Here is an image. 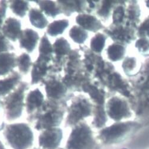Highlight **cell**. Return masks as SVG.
<instances>
[{
  "instance_id": "6da1fadb",
  "label": "cell",
  "mask_w": 149,
  "mask_h": 149,
  "mask_svg": "<svg viewBox=\"0 0 149 149\" xmlns=\"http://www.w3.org/2000/svg\"><path fill=\"white\" fill-rule=\"evenodd\" d=\"M67 108V101L47 99L33 114L27 117V121L34 123V128L37 131L58 127L63 121Z\"/></svg>"
},
{
  "instance_id": "7a4b0ae2",
  "label": "cell",
  "mask_w": 149,
  "mask_h": 149,
  "mask_svg": "<svg viewBox=\"0 0 149 149\" xmlns=\"http://www.w3.org/2000/svg\"><path fill=\"white\" fill-rule=\"evenodd\" d=\"M143 127L136 121L116 122L100 129L96 138L101 148L117 146L127 141Z\"/></svg>"
},
{
  "instance_id": "3957f363",
  "label": "cell",
  "mask_w": 149,
  "mask_h": 149,
  "mask_svg": "<svg viewBox=\"0 0 149 149\" xmlns=\"http://www.w3.org/2000/svg\"><path fill=\"white\" fill-rule=\"evenodd\" d=\"M79 50H72L63 61L65 76L62 82L72 91H82V86L93 80L85 71Z\"/></svg>"
},
{
  "instance_id": "277c9868",
  "label": "cell",
  "mask_w": 149,
  "mask_h": 149,
  "mask_svg": "<svg viewBox=\"0 0 149 149\" xmlns=\"http://www.w3.org/2000/svg\"><path fill=\"white\" fill-rule=\"evenodd\" d=\"M96 80L107 89L111 96L118 93L127 99L132 96V87L128 80L116 71L114 65L110 62L108 63L105 70Z\"/></svg>"
},
{
  "instance_id": "5b68a950",
  "label": "cell",
  "mask_w": 149,
  "mask_h": 149,
  "mask_svg": "<svg viewBox=\"0 0 149 149\" xmlns=\"http://www.w3.org/2000/svg\"><path fill=\"white\" fill-rule=\"evenodd\" d=\"M91 128L85 121H81L72 128L68 139L66 149H101Z\"/></svg>"
},
{
  "instance_id": "8992f818",
  "label": "cell",
  "mask_w": 149,
  "mask_h": 149,
  "mask_svg": "<svg viewBox=\"0 0 149 149\" xmlns=\"http://www.w3.org/2000/svg\"><path fill=\"white\" fill-rule=\"evenodd\" d=\"M3 135L13 149H29L33 144V133L26 123L7 125L4 129Z\"/></svg>"
},
{
  "instance_id": "52a82bcc",
  "label": "cell",
  "mask_w": 149,
  "mask_h": 149,
  "mask_svg": "<svg viewBox=\"0 0 149 149\" xmlns=\"http://www.w3.org/2000/svg\"><path fill=\"white\" fill-rule=\"evenodd\" d=\"M29 88L27 83L21 82L17 88L4 98L3 102L4 112L8 121H14L22 116L25 106L24 103L25 91Z\"/></svg>"
},
{
  "instance_id": "ba28073f",
  "label": "cell",
  "mask_w": 149,
  "mask_h": 149,
  "mask_svg": "<svg viewBox=\"0 0 149 149\" xmlns=\"http://www.w3.org/2000/svg\"><path fill=\"white\" fill-rule=\"evenodd\" d=\"M93 105L83 95L74 96L68 106V116L65 121V127H73L85 118L92 115Z\"/></svg>"
},
{
  "instance_id": "9c48e42d",
  "label": "cell",
  "mask_w": 149,
  "mask_h": 149,
  "mask_svg": "<svg viewBox=\"0 0 149 149\" xmlns=\"http://www.w3.org/2000/svg\"><path fill=\"white\" fill-rule=\"evenodd\" d=\"M136 121L143 127L149 125V91L132 89V96L128 99Z\"/></svg>"
},
{
  "instance_id": "30bf717a",
  "label": "cell",
  "mask_w": 149,
  "mask_h": 149,
  "mask_svg": "<svg viewBox=\"0 0 149 149\" xmlns=\"http://www.w3.org/2000/svg\"><path fill=\"white\" fill-rule=\"evenodd\" d=\"M107 116L116 122L131 118L133 111L128 99L118 96H112L105 105Z\"/></svg>"
},
{
  "instance_id": "8fae6325",
  "label": "cell",
  "mask_w": 149,
  "mask_h": 149,
  "mask_svg": "<svg viewBox=\"0 0 149 149\" xmlns=\"http://www.w3.org/2000/svg\"><path fill=\"white\" fill-rule=\"evenodd\" d=\"M45 85L47 99L68 101L72 96V93H68V89L60 80L54 75H49L42 82Z\"/></svg>"
},
{
  "instance_id": "7c38bea8",
  "label": "cell",
  "mask_w": 149,
  "mask_h": 149,
  "mask_svg": "<svg viewBox=\"0 0 149 149\" xmlns=\"http://www.w3.org/2000/svg\"><path fill=\"white\" fill-rule=\"evenodd\" d=\"M115 43L127 46L137 39V29L124 25L111 24L103 30Z\"/></svg>"
},
{
  "instance_id": "4fadbf2b",
  "label": "cell",
  "mask_w": 149,
  "mask_h": 149,
  "mask_svg": "<svg viewBox=\"0 0 149 149\" xmlns=\"http://www.w3.org/2000/svg\"><path fill=\"white\" fill-rule=\"evenodd\" d=\"M101 149H149V125L141 128L125 143Z\"/></svg>"
},
{
  "instance_id": "5bb4252c",
  "label": "cell",
  "mask_w": 149,
  "mask_h": 149,
  "mask_svg": "<svg viewBox=\"0 0 149 149\" xmlns=\"http://www.w3.org/2000/svg\"><path fill=\"white\" fill-rule=\"evenodd\" d=\"M63 138L62 129L58 127L45 129L39 136V145L43 149H57Z\"/></svg>"
},
{
  "instance_id": "9a60e30c",
  "label": "cell",
  "mask_w": 149,
  "mask_h": 149,
  "mask_svg": "<svg viewBox=\"0 0 149 149\" xmlns=\"http://www.w3.org/2000/svg\"><path fill=\"white\" fill-rule=\"evenodd\" d=\"M82 91L88 94L94 105H105L108 93L105 87L97 80H92L82 86Z\"/></svg>"
},
{
  "instance_id": "2e32d148",
  "label": "cell",
  "mask_w": 149,
  "mask_h": 149,
  "mask_svg": "<svg viewBox=\"0 0 149 149\" xmlns=\"http://www.w3.org/2000/svg\"><path fill=\"white\" fill-rule=\"evenodd\" d=\"M52 60L45 58L39 56L37 60L33 64L31 70V84L34 85L42 82L46 77L47 72L51 70L52 65L49 64Z\"/></svg>"
},
{
  "instance_id": "e0dca14e",
  "label": "cell",
  "mask_w": 149,
  "mask_h": 149,
  "mask_svg": "<svg viewBox=\"0 0 149 149\" xmlns=\"http://www.w3.org/2000/svg\"><path fill=\"white\" fill-rule=\"evenodd\" d=\"M128 80L132 89L149 91V58L142 63L137 75Z\"/></svg>"
},
{
  "instance_id": "ac0fdd59",
  "label": "cell",
  "mask_w": 149,
  "mask_h": 149,
  "mask_svg": "<svg viewBox=\"0 0 149 149\" xmlns=\"http://www.w3.org/2000/svg\"><path fill=\"white\" fill-rule=\"evenodd\" d=\"M125 8L124 25L133 27L137 30L140 23L141 10L137 1H128Z\"/></svg>"
},
{
  "instance_id": "d6986e66",
  "label": "cell",
  "mask_w": 149,
  "mask_h": 149,
  "mask_svg": "<svg viewBox=\"0 0 149 149\" xmlns=\"http://www.w3.org/2000/svg\"><path fill=\"white\" fill-rule=\"evenodd\" d=\"M77 23L85 30L97 33L99 30H104L105 27L101 21L94 15L89 14H79L76 17Z\"/></svg>"
},
{
  "instance_id": "ffe728a7",
  "label": "cell",
  "mask_w": 149,
  "mask_h": 149,
  "mask_svg": "<svg viewBox=\"0 0 149 149\" xmlns=\"http://www.w3.org/2000/svg\"><path fill=\"white\" fill-rule=\"evenodd\" d=\"M61 12L66 16H70L72 13L77 12L79 14H87V1H56Z\"/></svg>"
},
{
  "instance_id": "44dd1931",
  "label": "cell",
  "mask_w": 149,
  "mask_h": 149,
  "mask_svg": "<svg viewBox=\"0 0 149 149\" xmlns=\"http://www.w3.org/2000/svg\"><path fill=\"white\" fill-rule=\"evenodd\" d=\"M22 32L20 21L14 17L7 18L1 29V33L3 35L13 42H15L19 39Z\"/></svg>"
},
{
  "instance_id": "7402d4cb",
  "label": "cell",
  "mask_w": 149,
  "mask_h": 149,
  "mask_svg": "<svg viewBox=\"0 0 149 149\" xmlns=\"http://www.w3.org/2000/svg\"><path fill=\"white\" fill-rule=\"evenodd\" d=\"M39 39V36L37 32L29 28L22 30L18 39L20 48L25 49L29 53L34 50Z\"/></svg>"
},
{
  "instance_id": "603a6c76",
  "label": "cell",
  "mask_w": 149,
  "mask_h": 149,
  "mask_svg": "<svg viewBox=\"0 0 149 149\" xmlns=\"http://www.w3.org/2000/svg\"><path fill=\"white\" fill-rule=\"evenodd\" d=\"M45 102L44 96L39 89L30 91L26 98L25 106L27 114L31 115L39 109Z\"/></svg>"
},
{
  "instance_id": "cb8c5ba5",
  "label": "cell",
  "mask_w": 149,
  "mask_h": 149,
  "mask_svg": "<svg viewBox=\"0 0 149 149\" xmlns=\"http://www.w3.org/2000/svg\"><path fill=\"white\" fill-rule=\"evenodd\" d=\"M22 76L17 71L11 72L8 77L0 80V97L8 95L11 91L15 89V87L21 83Z\"/></svg>"
},
{
  "instance_id": "d4e9b609",
  "label": "cell",
  "mask_w": 149,
  "mask_h": 149,
  "mask_svg": "<svg viewBox=\"0 0 149 149\" xmlns=\"http://www.w3.org/2000/svg\"><path fill=\"white\" fill-rule=\"evenodd\" d=\"M17 66V57L13 52L0 53V76H6Z\"/></svg>"
},
{
  "instance_id": "484cf974",
  "label": "cell",
  "mask_w": 149,
  "mask_h": 149,
  "mask_svg": "<svg viewBox=\"0 0 149 149\" xmlns=\"http://www.w3.org/2000/svg\"><path fill=\"white\" fill-rule=\"evenodd\" d=\"M94 105L92 115L93 120L92 125L95 128L102 129L105 127L108 121V116L105 110V105Z\"/></svg>"
},
{
  "instance_id": "4316f807",
  "label": "cell",
  "mask_w": 149,
  "mask_h": 149,
  "mask_svg": "<svg viewBox=\"0 0 149 149\" xmlns=\"http://www.w3.org/2000/svg\"><path fill=\"white\" fill-rule=\"evenodd\" d=\"M120 1H100L97 8L95 11L97 15L101 20L106 21L110 18L115 7L119 3Z\"/></svg>"
},
{
  "instance_id": "83f0119b",
  "label": "cell",
  "mask_w": 149,
  "mask_h": 149,
  "mask_svg": "<svg viewBox=\"0 0 149 149\" xmlns=\"http://www.w3.org/2000/svg\"><path fill=\"white\" fill-rule=\"evenodd\" d=\"M126 47L122 44L114 42L106 49L108 58L112 62H118L124 58L126 53Z\"/></svg>"
},
{
  "instance_id": "f1b7e54d",
  "label": "cell",
  "mask_w": 149,
  "mask_h": 149,
  "mask_svg": "<svg viewBox=\"0 0 149 149\" xmlns=\"http://www.w3.org/2000/svg\"><path fill=\"white\" fill-rule=\"evenodd\" d=\"M141 66H139L138 60L135 57L127 56L124 58L122 63V68L124 72L130 78L133 77L137 75Z\"/></svg>"
},
{
  "instance_id": "f546056e",
  "label": "cell",
  "mask_w": 149,
  "mask_h": 149,
  "mask_svg": "<svg viewBox=\"0 0 149 149\" xmlns=\"http://www.w3.org/2000/svg\"><path fill=\"white\" fill-rule=\"evenodd\" d=\"M29 17L31 24L37 29H43L48 25L49 22L47 18L39 9L31 8L29 10Z\"/></svg>"
},
{
  "instance_id": "4dcf8cb0",
  "label": "cell",
  "mask_w": 149,
  "mask_h": 149,
  "mask_svg": "<svg viewBox=\"0 0 149 149\" xmlns=\"http://www.w3.org/2000/svg\"><path fill=\"white\" fill-rule=\"evenodd\" d=\"M34 2L38 4L40 10L48 17L54 18L58 14H61L56 1L45 0V1H34Z\"/></svg>"
},
{
  "instance_id": "1f68e13d",
  "label": "cell",
  "mask_w": 149,
  "mask_h": 149,
  "mask_svg": "<svg viewBox=\"0 0 149 149\" xmlns=\"http://www.w3.org/2000/svg\"><path fill=\"white\" fill-rule=\"evenodd\" d=\"M69 25V22L68 20L62 19L55 20L48 25L47 33L52 37L57 36L59 34H62Z\"/></svg>"
},
{
  "instance_id": "d6a6232c",
  "label": "cell",
  "mask_w": 149,
  "mask_h": 149,
  "mask_svg": "<svg viewBox=\"0 0 149 149\" xmlns=\"http://www.w3.org/2000/svg\"><path fill=\"white\" fill-rule=\"evenodd\" d=\"M107 39V36L102 33H97L92 37L90 42V49L94 52L101 55Z\"/></svg>"
},
{
  "instance_id": "836d02e7",
  "label": "cell",
  "mask_w": 149,
  "mask_h": 149,
  "mask_svg": "<svg viewBox=\"0 0 149 149\" xmlns=\"http://www.w3.org/2000/svg\"><path fill=\"white\" fill-rule=\"evenodd\" d=\"M10 8L14 14L20 17H24L27 11L29 9V1H20V0H12L8 1Z\"/></svg>"
},
{
  "instance_id": "e575fe53",
  "label": "cell",
  "mask_w": 149,
  "mask_h": 149,
  "mask_svg": "<svg viewBox=\"0 0 149 149\" xmlns=\"http://www.w3.org/2000/svg\"><path fill=\"white\" fill-rule=\"evenodd\" d=\"M39 56L40 57L52 60H53V46L46 34H45L41 38L39 47Z\"/></svg>"
},
{
  "instance_id": "d590c367",
  "label": "cell",
  "mask_w": 149,
  "mask_h": 149,
  "mask_svg": "<svg viewBox=\"0 0 149 149\" xmlns=\"http://www.w3.org/2000/svg\"><path fill=\"white\" fill-rule=\"evenodd\" d=\"M127 1H120L119 3L115 7L112 14L113 24L123 25Z\"/></svg>"
},
{
  "instance_id": "8d00e7d4",
  "label": "cell",
  "mask_w": 149,
  "mask_h": 149,
  "mask_svg": "<svg viewBox=\"0 0 149 149\" xmlns=\"http://www.w3.org/2000/svg\"><path fill=\"white\" fill-rule=\"evenodd\" d=\"M70 38L78 44H83L88 38V33L79 26H73L69 30Z\"/></svg>"
},
{
  "instance_id": "74e56055",
  "label": "cell",
  "mask_w": 149,
  "mask_h": 149,
  "mask_svg": "<svg viewBox=\"0 0 149 149\" xmlns=\"http://www.w3.org/2000/svg\"><path fill=\"white\" fill-rule=\"evenodd\" d=\"M31 65V60L28 53H23L17 57V66L22 73L24 74H27Z\"/></svg>"
},
{
  "instance_id": "f35d334b",
  "label": "cell",
  "mask_w": 149,
  "mask_h": 149,
  "mask_svg": "<svg viewBox=\"0 0 149 149\" xmlns=\"http://www.w3.org/2000/svg\"><path fill=\"white\" fill-rule=\"evenodd\" d=\"M135 46L143 57H149V38H139L136 42Z\"/></svg>"
},
{
  "instance_id": "ab89813d",
  "label": "cell",
  "mask_w": 149,
  "mask_h": 149,
  "mask_svg": "<svg viewBox=\"0 0 149 149\" xmlns=\"http://www.w3.org/2000/svg\"><path fill=\"white\" fill-rule=\"evenodd\" d=\"M137 36L139 38H149V15L139 26L137 30Z\"/></svg>"
},
{
  "instance_id": "60d3db41",
  "label": "cell",
  "mask_w": 149,
  "mask_h": 149,
  "mask_svg": "<svg viewBox=\"0 0 149 149\" xmlns=\"http://www.w3.org/2000/svg\"><path fill=\"white\" fill-rule=\"evenodd\" d=\"M14 49L13 46L11 45L3 34L0 32V53L9 52V51Z\"/></svg>"
},
{
  "instance_id": "b9f144b4",
  "label": "cell",
  "mask_w": 149,
  "mask_h": 149,
  "mask_svg": "<svg viewBox=\"0 0 149 149\" xmlns=\"http://www.w3.org/2000/svg\"><path fill=\"white\" fill-rule=\"evenodd\" d=\"M8 1L5 0L0 1V30L4 25V20L6 16L7 9L8 7Z\"/></svg>"
},
{
  "instance_id": "7bdbcfd3",
  "label": "cell",
  "mask_w": 149,
  "mask_h": 149,
  "mask_svg": "<svg viewBox=\"0 0 149 149\" xmlns=\"http://www.w3.org/2000/svg\"><path fill=\"white\" fill-rule=\"evenodd\" d=\"M2 112H4V105L3 102H2L0 100V114L2 113ZM5 128V123L3 121H0V131H2Z\"/></svg>"
},
{
  "instance_id": "ee69618b",
  "label": "cell",
  "mask_w": 149,
  "mask_h": 149,
  "mask_svg": "<svg viewBox=\"0 0 149 149\" xmlns=\"http://www.w3.org/2000/svg\"><path fill=\"white\" fill-rule=\"evenodd\" d=\"M0 149H6L1 140H0Z\"/></svg>"
},
{
  "instance_id": "f6af8a7d",
  "label": "cell",
  "mask_w": 149,
  "mask_h": 149,
  "mask_svg": "<svg viewBox=\"0 0 149 149\" xmlns=\"http://www.w3.org/2000/svg\"><path fill=\"white\" fill-rule=\"evenodd\" d=\"M59 149H63V148H60Z\"/></svg>"
},
{
  "instance_id": "bcb514c9",
  "label": "cell",
  "mask_w": 149,
  "mask_h": 149,
  "mask_svg": "<svg viewBox=\"0 0 149 149\" xmlns=\"http://www.w3.org/2000/svg\"><path fill=\"white\" fill-rule=\"evenodd\" d=\"M34 149H39V148H34Z\"/></svg>"
}]
</instances>
